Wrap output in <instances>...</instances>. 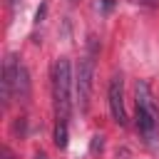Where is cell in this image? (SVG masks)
Wrapping results in <instances>:
<instances>
[{
	"label": "cell",
	"instance_id": "5",
	"mask_svg": "<svg viewBox=\"0 0 159 159\" xmlns=\"http://www.w3.org/2000/svg\"><path fill=\"white\" fill-rule=\"evenodd\" d=\"M17 94H20V99L30 97V75H27L25 65H20V72H17Z\"/></svg>",
	"mask_w": 159,
	"mask_h": 159
},
{
	"label": "cell",
	"instance_id": "2",
	"mask_svg": "<svg viewBox=\"0 0 159 159\" xmlns=\"http://www.w3.org/2000/svg\"><path fill=\"white\" fill-rule=\"evenodd\" d=\"M92 77H94V60L87 55L80 60L77 65V75H75V92H77V104L84 112L89 107V94H92Z\"/></svg>",
	"mask_w": 159,
	"mask_h": 159
},
{
	"label": "cell",
	"instance_id": "1",
	"mask_svg": "<svg viewBox=\"0 0 159 159\" xmlns=\"http://www.w3.org/2000/svg\"><path fill=\"white\" fill-rule=\"evenodd\" d=\"M52 99L57 122H67L72 112V65L67 57H60L52 65Z\"/></svg>",
	"mask_w": 159,
	"mask_h": 159
},
{
	"label": "cell",
	"instance_id": "10",
	"mask_svg": "<svg viewBox=\"0 0 159 159\" xmlns=\"http://www.w3.org/2000/svg\"><path fill=\"white\" fill-rule=\"evenodd\" d=\"M70 2H75V0H70Z\"/></svg>",
	"mask_w": 159,
	"mask_h": 159
},
{
	"label": "cell",
	"instance_id": "7",
	"mask_svg": "<svg viewBox=\"0 0 159 159\" xmlns=\"http://www.w3.org/2000/svg\"><path fill=\"white\" fill-rule=\"evenodd\" d=\"M2 159H12V152H10V149H7V147H5V149H2Z\"/></svg>",
	"mask_w": 159,
	"mask_h": 159
},
{
	"label": "cell",
	"instance_id": "9",
	"mask_svg": "<svg viewBox=\"0 0 159 159\" xmlns=\"http://www.w3.org/2000/svg\"><path fill=\"white\" fill-rule=\"evenodd\" d=\"M35 159H47V154H45V152H37V154H35Z\"/></svg>",
	"mask_w": 159,
	"mask_h": 159
},
{
	"label": "cell",
	"instance_id": "6",
	"mask_svg": "<svg viewBox=\"0 0 159 159\" xmlns=\"http://www.w3.org/2000/svg\"><path fill=\"white\" fill-rule=\"evenodd\" d=\"M55 147L57 149H67V122H57V127H55Z\"/></svg>",
	"mask_w": 159,
	"mask_h": 159
},
{
	"label": "cell",
	"instance_id": "4",
	"mask_svg": "<svg viewBox=\"0 0 159 159\" xmlns=\"http://www.w3.org/2000/svg\"><path fill=\"white\" fill-rule=\"evenodd\" d=\"M17 72H20V62L15 55H7L5 57V65H2V104L7 107L12 102V94L17 92Z\"/></svg>",
	"mask_w": 159,
	"mask_h": 159
},
{
	"label": "cell",
	"instance_id": "3",
	"mask_svg": "<svg viewBox=\"0 0 159 159\" xmlns=\"http://www.w3.org/2000/svg\"><path fill=\"white\" fill-rule=\"evenodd\" d=\"M109 112L112 119L124 127L127 124V109H124V84H122V75H114L109 82Z\"/></svg>",
	"mask_w": 159,
	"mask_h": 159
},
{
	"label": "cell",
	"instance_id": "8",
	"mask_svg": "<svg viewBox=\"0 0 159 159\" xmlns=\"http://www.w3.org/2000/svg\"><path fill=\"white\" fill-rule=\"evenodd\" d=\"M7 5H10V10H15L17 7V0H7Z\"/></svg>",
	"mask_w": 159,
	"mask_h": 159
}]
</instances>
